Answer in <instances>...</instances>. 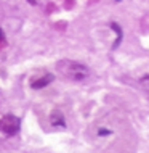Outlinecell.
<instances>
[{"mask_svg": "<svg viewBox=\"0 0 149 153\" xmlns=\"http://www.w3.org/2000/svg\"><path fill=\"white\" fill-rule=\"evenodd\" d=\"M0 44H5V34H3L2 29H0Z\"/></svg>", "mask_w": 149, "mask_h": 153, "instance_id": "ba28073f", "label": "cell"}, {"mask_svg": "<svg viewBox=\"0 0 149 153\" xmlns=\"http://www.w3.org/2000/svg\"><path fill=\"white\" fill-rule=\"evenodd\" d=\"M53 81H55V76H53V74H45V76L39 77V79L32 81L31 87H32V89H35V90H39V89L47 87V85H48V84H51Z\"/></svg>", "mask_w": 149, "mask_h": 153, "instance_id": "3957f363", "label": "cell"}, {"mask_svg": "<svg viewBox=\"0 0 149 153\" xmlns=\"http://www.w3.org/2000/svg\"><path fill=\"white\" fill-rule=\"evenodd\" d=\"M72 5H74V0H66V3H64L66 8H72Z\"/></svg>", "mask_w": 149, "mask_h": 153, "instance_id": "52a82bcc", "label": "cell"}, {"mask_svg": "<svg viewBox=\"0 0 149 153\" xmlns=\"http://www.w3.org/2000/svg\"><path fill=\"white\" fill-rule=\"evenodd\" d=\"M111 131H98V135H109Z\"/></svg>", "mask_w": 149, "mask_h": 153, "instance_id": "9c48e42d", "label": "cell"}, {"mask_svg": "<svg viewBox=\"0 0 149 153\" xmlns=\"http://www.w3.org/2000/svg\"><path fill=\"white\" fill-rule=\"evenodd\" d=\"M148 98H149V95H148Z\"/></svg>", "mask_w": 149, "mask_h": 153, "instance_id": "7c38bea8", "label": "cell"}, {"mask_svg": "<svg viewBox=\"0 0 149 153\" xmlns=\"http://www.w3.org/2000/svg\"><path fill=\"white\" fill-rule=\"evenodd\" d=\"M19 126H21V123H19V119L15 114H5L3 118H0V131L7 135L18 134Z\"/></svg>", "mask_w": 149, "mask_h": 153, "instance_id": "7a4b0ae2", "label": "cell"}, {"mask_svg": "<svg viewBox=\"0 0 149 153\" xmlns=\"http://www.w3.org/2000/svg\"><path fill=\"white\" fill-rule=\"evenodd\" d=\"M26 2H29V3H31V5H35V3H37L35 0H26Z\"/></svg>", "mask_w": 149, "mask_h": 153, "instance_id": "30bf717a", "label": "cell"}, {"mask_svg": "<svg viewBox=\"0 0 149 153\" xmlns=\"http://www.w3.org/2000/svg\"><path fill=\"white\" fill-rule=\"evenodd\" d=\"M50 123H51V126L55 127H66V121H64V116L61 111H53L51 116H50Z\"/></svg>", "mask_w": 149, "mask_h": 153, "instance_id": "277c9868", "label": "cell"}, {"mask_svg": "<svg viewBox=\"0 0 149 153\" xmlns=\"http://www.w3.org/2000/svg\"><path fill=\"white\" fill-rule=\"evenodd\" d=\"M56 69L63 74L64 77L72 79V81H84V79L88 77V74H90V69L87 68L85 65L79 63V61H74V60H61V61H58Z\"/></svg>", "mask_w": 149, "mask_h": 153, "instance_id": "6da1fadb", "label": "cell"}, {"mask_svg": "<svg viewBox=\"0 0 149 153\" xmlns=\"http://www.w3.org/2000/svg\"><path fill=\"white\" fill-rule=\"evenodd\" d=\"M139 85H141L144 90H148V92H149V74L141 76V79H139Z\"/></svg>", "mask_w": 149, "mask_h": 153, "instance_id": "8992f818", "label": "cell"}, {"mask_svg": "<svg viewBox=\"0 0 149 153\" xmlns=\"http://www.w3.org/2000/svg\"><path fill=\"white\" fill-rule=\"evenodd\" d=\"M111 29H112L115 34H117V39H115V42H114V45H112V50H115V48L120 45V42H122V37H123V32H122V27H120V24H117V23H111Z\"/></svg>", "mask_w": 149, "mask_h": 153, "instance_id": "5b68a950", "label": "cell"}, {"mask_svg": "<svg viewBox=\"0 0 149 153\" xmlns=\"http://www.w3.org/2000/svg\"><path fill=\"white\" fill-rule=\"evenodd\" d=\"M115 2H120V0H115Z\"/></svg>", "mask_w": 149, "mask_h": 153, "instance_id": "8fae6325", "label": "cell"}]
</instances>
